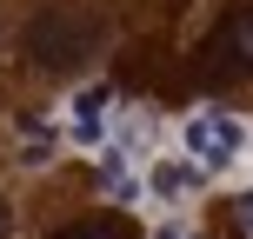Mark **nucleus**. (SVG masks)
I'll use <instances>...</instances> for the list:
<instances>
[{"label":"nucleus","instance_id":"obj_1","mask_svg":"<svg viewBox=\"0 0 253 239\" xmlns=\"http://www.w3.org/2000/svg\"><path fill=\"white\" fill-rule=\"evenodd\" d=\"M93 47H100V20H93V13H80V7H47L34 27H27V60L47 67V73L80 67Z\"/></svg>","mask_w":253,"mask_h":239},{"label":"nucleus","instance_id":"obj_2","mask_svg":"<svg viewBox=\"0 0 253 239\" xmlns=\"http://www.w3.org/2000/svg\"><path fill=\"white\" fill-rule=\"evenodd\" d=\"M240 146H247L240 120H227V113H187V160H200V166H227Z\"/></svg>","mask_w":253,"mask_h":239},{"label":"nucleus","instance_id":"obj_3","mask_svg":"<svg viewBox=\"0 0 253 239\" xmlns=\"http://www.w3.org/2000/svg\"><path fill=\"white\" fill-rule=\"evenodd\" d=\"M247 67H253V7H247V13H233V20L213 34V47H207V80L247 73Z\"/></svg>","mask_w":253,"mask_h":239},{"label":"nucleus","instance_id":"obj_4","mask_svg":"<svg viewBox=\"0 0 253 239\" xmlns=\"http://www.w3.org/2000/svg\"><path fill=\"white\" fill-rule=\"evenodd\" d=\"M107 106H114V87H80L74 100H67V126H74L80 146H100V133H107Z\"/></svg>","mask_w":253,"mask_h":239},{"label":"nucleus","instance_id":"obj_5","mask_svg":"<svg viewBox=\"0 0 253 239\" xmlns=\"http://www.w3.org/2000/svg\"><path fill=\"white\" fill-rule=\"evenodd\" d=\"M200 179H207L200 160H160L153 166V193L160 200H187V193H200Z\"/></svg>","mask_w":253,"mask_h":239},{"label":"nucleus","instance_id":"obj_6","mask_svg":"<svg viewBox=\"0 0 253 239\" xmlns=\"http://www.w3.org/2000/svg\"><path fill=\"white\" fill-rule=\"evenodd\" d=\"M53 239H140V226L120 219V213H87V219H74V226H60Z\"/></svg>","mask_w":253,"mask_h":239},{"label":"nucleus","instance_id":"obj_7","mask_svg":"<svg viewBox=\"0 0 253 239\" xmlns=\"http://www.w3.org/2000/svg\"><path fill=\"white\" fill-rule=\"evenodd\" d=\"M13 233V213H7V200H0V239H7Z\"/></svg>","mask_w":253,"mask_h":239}]
</instances>
